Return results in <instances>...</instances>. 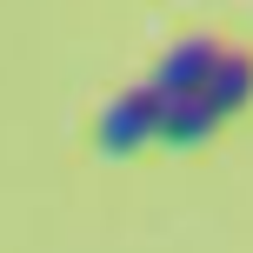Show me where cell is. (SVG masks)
<instances>
[{"mask_svg": "<svg viewBox=\"0 0 253 253\" xmlns=\"http://www.w3.org/2000/svg\"><path fill=\"white\" fill-rule=\"evenodd\" d=\"M153 114H160V93H153V87H120L114 100L100 107V120H93V147H100L107 160L140 153L153 140Z\"/></svg>", "mask_w": 253, "mask_h": 253, "instance_id": "6da1fadb", "label": "cell"}, {"mask_svg": "<svg viewBox=\"0 0 253 253\" xmlns=\"http://www.w3.org/2000/svg\"><path fill=\"white\" fill-rule=\"evenodd\" d=\"M213 53H220L213 34H187V40H173V47L160 53V67H153L147 87H153V93H200V87H207V67H213Z\"/></svg>", "mask_w": 253, "mask_h": 253, "instance_id": "7a4b0ae2", "label": "cell"}, {"mask_svg": "<svg viewBox=\"0 0 253 253\" xmlns=\"http://www.w3.org/2000/svg\"><path fill=\"white\" fill-rule=\"evenodd\" d=\"M200 100L213 107V120H227V114H247V107H253V53H247V47H220V53H213Z\"/></svg>", "mask_w": 253, "mask_h": 253, "instance_id": "3957f363", "label": "cell"}, {"mask_svg": "<svg viewBox=\"0 0 253 253\" xmlns=\"http://www.w3.org/2000/svg\"><path fill=\"white\" fill-rule=\"evenodd\" d=\"M213 107L200 100V93H160V114H153V140H167V147H200L207 133H213Z\"/></svg>", "mask_w": 253, "mask_h": 253, "instance_id": "277c9868", "label": "cell"}]
</instances>
